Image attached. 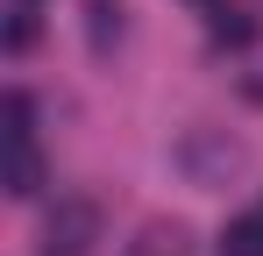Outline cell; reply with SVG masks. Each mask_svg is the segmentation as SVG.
Instances as JSON below:
<instances>
[{"label": "cell", "instance_id": "obj_1", "mask_svg": "<svg viewBox=\"0 0 263 256\" xmlns=\"http://www.w3.org/2000/svg\"><path fill=\"white\" fill-rule=\"evenodd\" d=\"M92 235H100V213H92L86 199H64V207L50 213V228H43V249L50 256H86Z\"/></svg>", "mask_w": 263, "mask_h": 256}, {"label": "cell", "instance_id": "obj_2", "mask_svg": "<svg viewBox=\"0 0 263 256\" xmlns=\"http://www.w3.org/2000/svg\"><path fill=\"white\" fill-rule=\"evenodd\" d=\"M36 185H43V157H36V142H14V157H7V192L29 199Z\"/></svg>", "mask_w": 263, "mask_h": 256}, {"label": "cell", "instance_id": "obj_3", "mask_svg": "<svg viewBox=\"0 0 263 256\" xmlns=\"http://www.w3.org/2000/svg\"><path fill=\"white\" fill-rule=\"evenodd\" d=\"M178 157H185V164L199 171V178H214V171H235V164H242V150H235V142H220V150H206L199 135H192V142H185Z\"/></svg>", "mask_w": 263, "mask_h": 256}, {"label": "cell", "instance_id": "obj_4", "mask_svg": "<svg viewBox=\"0 0 263 256\" xmlns=\"http://www.w3.org/2000/svg\"><path fill=\"white\" fill-rule=\"evenodd\" d=\"M206 36H214V43H228V50H242V43L256 36V22H249V7H214Z\"/></svg>", "mask_w": 263, "mask_h": 256}, {"label": "cell", "instance_id": "obj_5", "mask_svg": "<svg viewBox=\"0 0 263 256\" xmlns=\"http://www.w3.org/2000/svg\"><path fill=\"white\" fill-rule=\"evenodd\" d=\"M220 256H263V213H249V221H228Z\"/></svg>", "mask_w": 263, "mask_h": 256}, {"label": "cell", "instance_id": "obj_6", "mask_svg": "<svg viewBox=\"0 0 263 256\" xmlns=\"http://www.w3.org/2000/svg\"><path fill=\"white\" fill-rule=\"evenodd\" d=\"M29 128H36V107H29V93H7V142H36Z\"/></svg>", "mask_w": 263, "mask_h": 256}, {"label": "cell", "instance_id": "obj_7", "mask_svg": "<svg viewBox=\"0 0 263 256\" xmlns=\"http://www.w3.org/2000/svg\"><path fill=\"white\" fill-rule=\"evenodd\" d=\"M135 256H185V228H142Z\"/></svg>", "mask_w": 263, "mask_h": 256}, {"label": "cell", "instance_id": "obj_8", "mask_svg": "<svg viewBox=\"0 0 263 256\" xmlns=\"http://www.w3.org/2000/svg\"><path fill=\"white\" fill-rule=\"evenodd\" d=\"M86 14H92V43L100 50H107V36H121V0H92Z\"/></svg>", "mask_w": 263, "mask_h": 256}, {"label": "cell", "instance_id": "obj_9", "mask_svg": "<svg viewBox=\"0 0 263 256\" xmlns=\"http://www.w3.org/2000/svg\"><path fill=\"white\" fill-rule=\"evenodd\" d=\"M36 43V7L29 0H14V22H7V50H29Z\"/></svg>", "mask_w": 263, "mask_h": 256}]
</instances>
